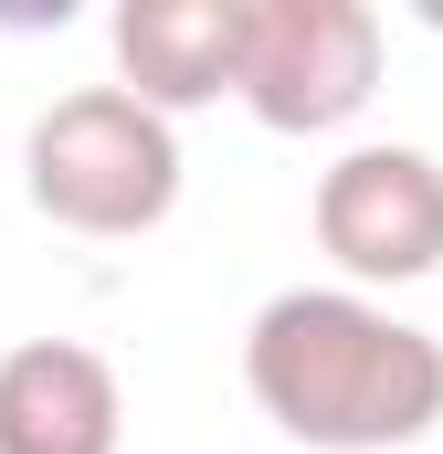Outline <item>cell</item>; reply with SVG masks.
Returning a JSON list of instances; mask_svg holds the SVG:
<instances>
[{"mask_svg": "<svg viewBox=\"0 0 443 454\" xmlns=\"http://www.w3.org/2000/svg\"><path fill=\"white\" fill-rule=\"evenodd\" d=\"M243 391L285 444L317 454H391L443 423V339L380 317L369 296L296 286L243 328Z\"/></svg>", "mask_w": 443, "mask_h": 454, "instance_id": "6da1fadb", "label": "cell"}, {"mask_svg": "<svg viewBox=\"0 0 443 454\" xmlns=\"http://www.w3.org/2000/svg\"><path fill=\"white\" fill-rule=\"evenodd\" d=\"M21 191L32 212L85 243H127V232H159L180 201V137L169 116L137 106L127 85H85L64 106H43L32 148H21Z\"/></svg>", "mask_w": 443, "mask_h": 454, "instance_id": "7a4b0ae2", "label": "cell"}, {"mask_svg": "<svg viewBox=\"0 0 443 454\" xmlns=\"http://www.w3.org/2000/svg\"><path fill=\"white\" fill-rule=\"evenodd\" d=\"M380 96V21L359 0H253L243 106L275 137H328Z\"/></svg>", "mask_w": 443, "mask_h": 454, "instance_id": "3957f363", "label": "cell"}, {"mask_svg": "<svg viewBox=\"0 0 443 454\" xmlns=\"http://www.w3.org/2000/svg\"><path fill=\"white\" fill-rule=\"evenodd\" d=\"M317 243L359 286H423L443 264V169L423 148H348L317 180Z\"/></svg>", "mask_w": 443, "mask_h": 454, "instance_id": "277c9868", "label": "cell"}, {"mask_svg": "<svg viewBox=\"0 0 443 454\" xmlns=\"http://www.w3.org/2000/svg\"><path fill=\"white\" fill-rule=\"evenodd\" d=\"M116 64L137 106H212L243 96L253 64V0H127L116 11Z\"/></svg>", "mask_w": 443, "mask_h": 454, "instance_id": "5b68a950", "label": "cell"}, {"mask_svg": "<svg viewBox=\"0 0 443 454\" xmlns=\"http://www.w3.org/2000/svg\"><path fill=\"white\" fill-rule=\"evenodd\" d=\"M127 391L96 348L74 339H21L0 359V454H116Z\"/></svg>", "mask_w": 443, "mask_h": 454, "instance_id": "8992f818", "label": "cell"}]
</instances>
